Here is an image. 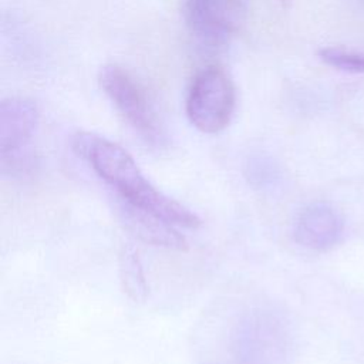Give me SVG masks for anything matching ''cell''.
Returning <instances> with one entry per match:
<instances>
[{"label":"cell","instance_id":"obj_9","mask_svg":"<svg viewBox=\"0 0 364 364\" xmlns=\"http://www.w3.org/2000/svg\"><path fill=\"white\" fill-rule=\"evenodd\" d=\"M318 58L327 65L346 73H364V53L341 47H324L318 50Z\"/></svg>","mask_w":364,"mask_h":364},{"label":"cell","instance_id":"obj_6","mask_svg":"<svg viewBox=\"0 0 364 364\" xmlns=\"http://www.w3.org/2000/svg\"><path fill=\"white\" fill-rule=\"evenodd\" d=\"M343 230L344 222L340 213L330 203L314 202L297 215L293 235L300 246L324 252L338 243Z\"/></svg>","mask_w":364,"mask_h":364},{"label":"cell","instance_id":"obj_3","mask_svg":"<svg viewBox=\"0 0 364 364\" xmlns=\"http://www.w3.org/2000/svg\"><path fill=\"white\" fill-rule=\"evenodd\" d=\"M236 90L225 70L216 65L200 70L192 80L185 111L189 122L205 134L225 129L233 115Z\"/></svg>","mask_w":364,"mask_h":364},{"label":"cell","instance_id":"obj_7","mask_svg":"<svg viewBox=\"0 0 364 364\" xmlns=\"http://www.w3.org/2000/svg\"><path fill=\"white\" fill-rule=\"evenodd\" d=\"M118 209L125 228L139 240L152 246L186 250L188 242L175 229V225L122 199H119Z\"/></svg>","mask_w":364,"mask_h":364},{"label":"cell","instance_id":"obj_5","mask_svg":"<svg viewBox=\"0 0 364 364\" xmlns=\"http://www.w3.org/2000/svg\"><path fill=\"white\" fill-rule=\"evenodd\" d=\"M38 109L26 97H9L0 104V161L3 171H23L30 165L28 145L38 125Z\"/></svg>","mask_w":364,"mask_h":364},{"label":"cell","instance_id":"obj_2","mask_svg":"<svg viewBox=\"0 0 364 364\" xmlns=\"http://www.w3.org/2000/svg\"><path fill=\"white\" fill-rule=\"evenodd\" d=\"M100 87L122 118L154 146H162L166 134L162 121L145 90L115 64L104 65L98 75Z\"/></svg>","mask_w":364,"mask_h":364},{"label":"cell","instance_id":"obj_10","mask_svg":"<svg viewBox=\"0 0 364 364\" xmlns=\"http://www.w3.org/2000/svg\"><path fill=\"white\" fill-rule=\"evenodd\" d=\"M282 1H287V0H282Z\"/></svg>","mask_w":364,"mask_h":364},{"label":"cell","instance_id":"obj_8","mask_svg":"<svg viewBox=\"0 0 364 364\" xmlns=\"http://www.w3.org/2000/svg\"><path fill=\"white\" fill-rule=\"evenodd\" d=\"M119 277L127 296L135 303L146 299L148 284L138 252L132 246H124L119 253Z\"/></svg>","mask_w":364,"mask_h":364},{"label":"cell","instance_id":"obj_4","mask_svg":"<svg viewBox=\"0 0 364 364\" xmlns=\"http://www.w3.org/2000/svg\"><path fill=\"white\" fill-rule=\"evenodd\" d=\"M181 14L198 44L218 51L229 44L245 14V0H181Z\"/></svg>","mask_w":364,"mask_h":364},{"label":"cell","instance_id":"obj_1","mask_svg":"<svg viewBox=\"0 0 364 364\" xmlns=\"http://www.w3.org/2000/svg\"><path fill=\"white\" fill-rule=\"evenodd\" d=\"M73 149L117 192L119 199L175 226L196 229L200 225L195 212L156 189L129 152L117 142L91 132H78L73 138Z\"/></svg>","mask_w":364,"mask_h":364}]
</instances>
